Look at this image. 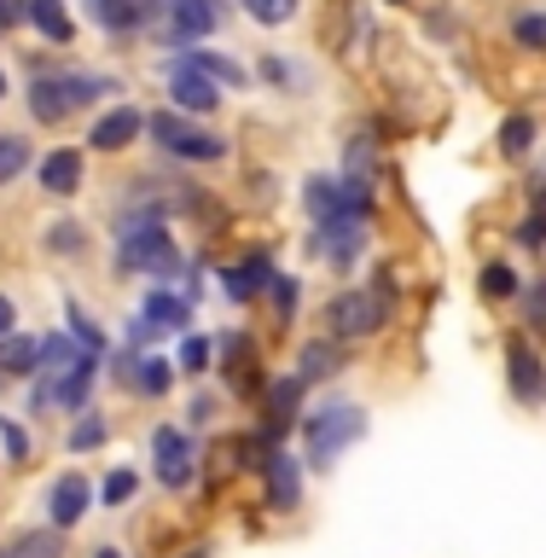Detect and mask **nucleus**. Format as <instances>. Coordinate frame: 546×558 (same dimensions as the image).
Returning a JSON list of instances; mask_svg holds the SVG:
<instances>
[{
  "instance_id": "1",
  "label": "nucleus",
  "mask_w": 546,
  "mask_h": 558,
  "mask_svg": "<svg viewBox=\"0 0 546 558\" xmlns=\"http://www.w3.org/2000/svg\"><path fill=\"white\" fill-rule=\"evenodd\" d=\"M117 268L139 274V279H157V286H163L169 274H181V244L169 233V216L134 204V216L117 221Z\"/></svg>"
},
{
  "instance_id": "2",
  "label": "nucleus",
  "mask_w": 546,
  "mask_h": 558,
  "mask_svg": "<svg viewBox=\"0 0 546 558\" xmlns=\"http://www.w3.org/2000/svg\"><path fill=\"white\" fill-rule=\"evenodd\" d=\"M296 425H303V465L308 471H331L366 436V408L361 401L331 396V401H320V408H308Z\"/></svg>"
},
{
  "instance_id": "3",
  "label": "nucleus",
  "mask_w": 546,
  "mask_h": 558,
  "mask_svg": "<svg viewBox=\"0 0 546 558\" xmlns=\"http://www.w3.org/2000/svg\"><path fill=\"white\" fill-rule=\"evenodd\" d=\"M111 76H99V70H35L29 76V117L41 122V129H59L64 117L87 111L94 99L111 94Z\"/></svg>"
},
{
  "instance_id": "4",
  "label": "nucleus",
  "mask_w": 546,
  "mask_h": 558,
  "mask_svg": "<svg viewBox=\"0 0 546 558\" xmlns=\"http://www.w3.org/2000/svg\"><path fill=\"white\" fill-rule=\"evenodd\" d=\"M390 296H396L390 279H378V286H349V291H338V296L326 303V331H331L338 343H366V338H378L384 320H390Z\"/></svg>"
},
{
  "instance_id": "5",
  "label": "nucleus",
  "mask_w": 546,
  "mask_h": 558,
  "mask_svg": "<svg viewBox=\"0 0 546 558\" xmlns=\"http://www.w3.org/2000/svg\"><path fill=\"white\" fill-rule=\"evenodd\" d=\"M146 134H151L169 157H181V163H221V157H227V140L209 134V129H198L186 111H157V117H146Z\"/></svg>"
},
{
  "instance_id": "6",
  "label": "nucleus",
  "mask_w": 546,
  "mask_h": 558,
  "mask_svg": "<svg viewBox=\"0 0 546 558\" xmlns=\"http://www.w3.org/2000/svg\"><path fill=\"white\" fill-rule=\"evenodd\" d=\"M151 465H157V483L163 488H192L198 477V442H192V425H157L151 430Z\"/></svg>"
},
{
  "instance_id": "7",
  "label": "nucleus",
  "mask_w": 546,
  "mask_h": 558,
  "mask_svg": "<svg viewBox=\"0 0 546 558\" xmlns=\"http://www.w3.org/2000/svg\"><path fill=\"white\" fill-rule=\"evenodd\" d=\"M506 390L518 408H546V355L530 343V331L506 338Z\"/></svg>"
},
{
  "instance_id": "8",
  "label": "nucleus",
  "mask_w": 546,
  "mask_h": 558,
  "mask_svg": "<svg viewBox=\"0 0 546 558\" xmlns=\"http://www.w3.org/2000/svg\"><path fill=\"white\" fill-rule=\"evenodd\" d=\"M308 251L320 256L326 268L349 274V268L361 262V251H366V216H326V221H314Z\"/></svg>"
},
{
  "instance_id": "9",
  "label": "nucleus",
  "mask_w": 546,
  "mask_h": 558,
  "mask_svg": "<svg viewBox=\"0 0 546 558\" xmlns=\"http://www.w3.org/2000/svg\"><path fill=\"white\" fill-rule=\"evenodd\" d=\"M303 401H308V378L303 373H279L268 390H262V442L279 448V436L303 418Z\"/></svg>"
},
{
  "instance_id": "10",
  "label": "nucleus",
  "mask_w": 546,
  "mask_h": 558,
  "mask_svg": "<svg viewBox=\"0 0 546 558\" xmlns=\"http://www.w3.org/2000/svg\"><path fill=\"white\" fill-rule=\"evenodd\" d=\"M303 204H308L314 221H326V216H373V198L355 192L343 174H308V181H303Z\"/></svg>"
},
{
  "instance_id": "11",
  "label": "nucleus",
  "mask_w": 546,
  "mask_h": 558,
  "mask_svg": "<svg viewBox=\"0 0 546 558\" xmlns=\"http://www.w3.org/2000/svg\"><path fill=\"white\" fill-rule=\"evenodd\" d=\"M262 483H268V512L274 518L303 512V460H296V453L268 448V460H262Z\"/></svg>"
},
{
  "instance_id": "12",
  "label": "nucleus",
  "mask_w": 546,
  "mask_h": 558,
  "mask_svg": "<svg viewBox=\"0 0 546 558\" xmlns=\"http://www.w3.org/2000/svg\"><path fill=\"white\" fill-rule=\"evenodd\" d=\"M94 500H99V488L87 483V471H64V477H52V488H47V523L52 530H76Z\"/></svg>"
},
{
  "instance_id": "13",
  "label": "nucleus",
  "mask_w": 546,
  "mask_h": 558,
  "mask_svg": "<svg viewBox=\"0 0 546 558\" xmlns=\"http://www.w3.org/2000/svg\"><path fill=\"white\" fill-rule=\"evenodd\" d=\"M139 134H146V111H139V105H111L105 117L87 122V146L105 151V157H111V151H129Z\"/></svg>"
},
{
  "instance_id": "14",
  "label": "nucleus",
  "mask_w": 546,
  "mask_h": 558,
  "mask_svg": "<svg viewBox=\"0 0 546 558\" xmlns=\"http://www.w3.org/2000/svg\"><path fill=\"white\" fill-rule=\"evenodd\" d=\"M163 17H169V47H192L221 29V0H169Z\"/></svg>"
},
{
  "instance_id": "15",
  "label": "nucleus",
  "mask_w": 546,
  "mask_h": 558,
  "mask_svg": "<svg viewBox=\"0 0 546 558\" xmlns=\"http://www.w3.org/2000/svg\"><path fill=\"white\" fill-rule=\"evenodd\" d=\"M216 279H221V296H227V303H256V296L268 291V279H274V256H268V251H251V256L227 262Z\"/></svg>"
},
{
  "instance_id": "16",
  "label": "nucleus",
  "mask_w": 546,
  "mask_h": 558,
  "mask_svg": "<svg viewBox=\"0 0 546 558\" xmlns=\"http://www.w3.org/2000/svg\"><path fill=\"white\" fill-rule=\"evenodd\" d=\"M35 181H41L47 198H76L82 181H87V157L76 146H52L41 163H35Z\"/></svg>"
},
{
  "instance_id": "17",
  "label": "nucleus",
  "mask_w": 546,
  "mask_h": 558,
  "mask_svg": "<svg viewBox=\"0 0 546 558\" xmlns=\"http://www.w3.org/2000/svg\"><path fill=\"white\" fill-rule=\"evenodd\" d=\"M169 0H87V17L105 29V35H134L146 29L151 17H163Z\"/></svg>"
},
{
  "instance_id": "18",
  "label": "nucleus",
  "mask_w": 546,
  "mask_h": 558,
  "mask_svg": "<svg viewBox=\"0 0 546 558\" xmlns=\"http://www.w3.org/2000/svg\"><path fill=\"white\" fill-rule=\"evenodd\" d=\"M227 87L221 82H209L204 70H192V64H174L169 70V99H174V111H186V117H209L221 105Z\"/></svg>"
},
{
  "instance_id": "19",
  "label": "nucleus",
  "mask_w": 546,
  "mask_h": 558,
  "mask_svg": "<svg viewBox=\"0 0 546 558\" xmlns=\"http://www.w3.org/2000/svg\"><path fill=\"white\" fill-rule=\"evenodd\" d=\"M216 355L227 366V384H233V396H256L262 390V361H256V343L244 338V331H227L216 343Z\"/></svg>"
},
{
  "instance_id": "20",
  "label": "nucleus",
  "mask_w": 546,
  "mask_h": 558,
  "mask_svg": "<svg viewBox=\"0 0 546 558\" xmlns=\"http://www.w3.org/2000/svg\"><path fill=\"white\" fill-rule=\"evenodd\" d=\"M99 366H105V355H87V349H82V355L70 361V373L52 384V401H59L64 413H82L87 396H94V384H99Z\"/></svg>"
},
{
  "instance_id": "21",
  "label": "nucleus",
  "mask_w": 546,
  "mask_h": 558,
  "mask_svg": "<svg viewBox=\"0 0 546 558\" xmlns=\"http://www.w3.org/2000/svg\"><path fill=\"white\" fill-rule=\"evenodd\" d=\"M41 366V338L35 331H7L0 338V384H24Z\"/></svg>"
},
{
  "instance_id": "22",
  "label": "nucleus",
  "mask_w": 546,
  "mask_h": 558,
  "mask_svg": "<svg viewBox=\"0 0 546 558\" xmlns=\"http://www.w3.org/2000/svg\"><path fill=\"white\" fill-rule=\"evenodd\" d=\"M139 314H146V320L169 338V331H186V326H192V296L169 291V286H151L146 303H139Z\"/></svg>"
},
{
  "instance_id": "23",
  "label": "nucleus",
  "mask_w": 546,
  "mask_h": 558,
  "mask_svg": "<svg viewBox=\"0 0 546 558\" xmlns=\"http://www.w3.org/2000/svg\"><path fill=\"white\" fill-rule=\"evenodd\" d=\"M349 366V343H338L326 331V338H314V343H303V355H296V373H303L308 384H320V378H338Z\"/></svg>"
},
{
  "instance_id": "24",
  "label": "nucleus",
  "mask_w": 546,
  "mask_h": 558,
  "mask_svg": "<svg viewBox=\"0 0 546 558\" xmlns=\"http://www.w3.org/2000/svg\"><path fill=\"white\" fill-rule=\"evenodd\" d=\"M24 17L47 35L52 47H70V41H76V24H70L64 0H24Z\"/></svg>"
},
{
  "instance_id": "25",
  "label": "nucleus",
  "mask_w": 546,
  "mask_h": 558,
  "mask_svg": "<svg viewBox=\"0 0 546 558\" xmlns=\"http://www.w3.org/2000/svg\"><path fill=\"white\" fill-rule=\"evenodd\" d=\"M535 140H541V122L530 111H518V117L500 122V157H506V163H523V157L535 151Z\"/></svg>"
},
{
  "instance_id": "26",
  "label": "nucleus",
  "mask_w": 546,
  "mask_h": 558,
  "mask_svg": "<svg viewBox=\"0 0 546 558\" xmlns=\"http://www.w3.org/2000/svg\"><path fill=\"white\" fill-rule=\"evenodd\" d=\"M76 355H82V343L70 338V331H47L41 338V366H35V373H41V384H59Z\"/></svg>"
},
{
  "instance_id": "27",
  "label": "nucleus",
  "mask_w": 546,
  "mask_h": 558,
  "mask_svg": "<svg viewBox=\"0 0 546 558\" xmlns=\"http://www.w3.org/2000/svg\"><path fill=\"white\" fill-rule=\"evenodd\" d=\"M174 378H181V366H174V361H163V355H139V366H134V396L157 401V396L174 390Z\"/></svg>"
},
{
  "instance_id": "28",
  "label": "nucleus",
  "mask_w": 546,
  "mask_h": 558,
  "mask_svg": "<svg viewBox=\"0 0 546 558\" xmlns=\"http://www.w3.org/2000/svg\"><path fill=\"white\" fill-rule=\"evenodd\" d=\"M105 442H111V418H105L99 408H82L76 425H70V436H64V448H70V453H94V448H105Z\"/></svg>"
},
{
  "instance_id": "29",
  "label": "nucleus",
  "mask_w": 546,
  "mask_h": 558,
  "mask_svg": "<svg viewBox=\"0 0 546 558\" xmlns=\"http://www.w3.org/2000/svg\"><path fill=\"white\" fill-rule=\"evenodd\" d=\"M477 291L488 296V303H512V296H523V274L512 268V262H483Z\"/></svg>"
},
{
  "instance_id": "30",
  "label": "nucleus",
  "mask_w": 546,
  "mask_h": 558,
  "mask_svg": "<svg viewBox=\"0 0 546 558\" xmlns=\"http://www.w3.org/2000/svg\"><path fill=\"white\" fill-rule=\"evenodd\" d=\"M7 558H64V530H52V523L47 530H24L7 547Z\"/></svg>"
},
{
  "instance_id": "31",
  "label": "nucleus",
  "mask_w": 546,
  "mask_h": 558,
  "mask_svg": "<svg viewBox=\"0 0 546 558\" xmlns=\"http://www.w3.org/2000/svg\"><path fill=\"white\" fill-rule=\"evenodd\" d=\"M181 64L204 70V76H209V82H221V87H244V82H251L233 59H221V52H181Z\"/></svg>"
},
{
  "instance_id": "32",
  "label": "nucleus",
  "mask_w": 546,
  "mask_h": 558,
  "mask_svg": "<svg viewBox=\"0 0 546 558\" xmlns=\"http://www.w3.org/2000/svg\"><path fill=\"white\" fill-rule=\"evenodd\" d=\"M24 169H35V151L24 134H0V186H12Z\"/></svg>"
},
{
  "instance_id": "33",
  "label": "nucleus",
  "mask_w": 546,
  "mask_h": 558,
  "mask_svg": "<svg viewBox=\"0 0 546 558\" xmlns=\"http://www.w3.org/2000/svg\"><path fill=\"white\" fill-rule=\"evenodd\" d=\"M41 244L52 256H87V227L82 221H52L41 233Z\"/></svg>"
},
{
  "instance_id": "34",
  "label": "nucleus",
  "mask_w": 546,
  "mask_h": 558,
  "mask_svg": "<svg viewBox=\"0 0 546 558\" xmlns=\"http://www.w3.org/2000/svg\"><path fill=\"white\" fill-rule=\"evenodd\" d=\"M209 361H216V343L209 338H198V331H181V378H204L209 373Z\"/></svg>"
},
{
  "instance_id": "35",
  "label": "nucleus",
  "mask_w": 546,
  "mask_h": 558,
  "mask_svg": "<svg viewBox=\"0 0 546 558\" xmlns=\"http://www.w3.org/2000/svg\"><path fill=\"white\" fill-rule=\"evenodd\" d=\"M134 495H139V471L134 465H117L111 477L99 483V506H111V512H117V506H129Z\"/></svg>"
},
{
  "instance_id": "36",
  "label": "nucleus",
  "mask_w": 546,
  "mask_h": 558,
  "mask_svg": "<svg viewBox=\"0 0 546 558\" xmlns=\"http://www.w3.org/2000/svg\"><path fill=\"white\" fill-rule=\"evenodd\" d=\"M518 244L523 251H541L546 244V181H535V204H530V216L518 221Z\"/></svg>"
},
{
  "instance_id": "37",
  "label": "nucleus",
  "mask_w": 546,
  "mask_h": 558,
  "mask_svg": "<svg viewBox=\"0 0 546 558\" xmlns=\"http://www.w3.org/2000/svg\"><path fill=\"white\" fill-rule=\"evenodd\" d=\"M262 296H268V303L279 308V320H291V314H296V296H303V279L274 268V279H268V291H262Z\"/></svg>"
},
{
  "instance_id": "38",
  "label": "nucleus",
  "mask_w": 546,
  "mask_h": 558,
  "mask_svg": "<svg viewBox=\"0 0 546 558\" xmlns=\"http://www.w3.org/2000/svg\"><path fill=\"white\" fill-rule=\"evenodd\" d=\"M523 331L546 338V279H530V286H523Z\"/></svg>"
},
{
  "instance_id": "39",
  "label": "nucleus",
  "mask_w": 546,
  "mask_h": 558,
  "mask_svg": "<svg viewBox=\"0 0 546 558\" xmlns=\"http://www.w3.org/2000/svg\"><path fill=\"white\" fill-rule=\"evenodd\" d=\"M64 314H70V338H76L87 355H105V331L82 314V303H64Z\"/></svg>"
},
{
  "instance_id": "40",
  "label": "nucleus",
  "mask_w": 546,
  "mask_h": 558,
  "mask_svg": "<svg viewBox=\"0 0 546 558\" xmlns=\"http://www.w3.org/2000/svg\"><path fill=\"white\" fill-rule=\"evenodd\" d=\"M244 12L256 17V24H268V29H279V24H291L296 17V0H239Z\"/></svg>"
},
{
  "instance_id": "41",
  "label": "nucleus",
  "mask_w": 546,
  "mask_h": 558,
  "mask_svg": "<svg viewBox=\"0 0 546 558\" xmlns=\"http://www.w3.org/2000/svg\"><path fill=\"white\" fill-rule=\"evenodd\" d=\"M512 41L530 47V52H546V12H523L512 24Z\"/></svg>"
},
{
  "instance_id": "42",
  "label": "nucleus",
  "mask_w": 546,
  "mask_h": 558,
  "mask_svg": "<svg viewBox=\"0 0 546 558\" xmlns=\"http://www.w3.org/2000/svg\"><path fill=\"white\" fill-rule=\"evenodd\" d=\"M0 442H7V460H12V465H24V460H29V436L17 430L12 418H0Z\"/></svg>"
},
{
  "instance_id": "43",
  "label": "nucleus",
  "mask_w": 546,
  "mask_h": 558,
  "mask_svg": "<svg viewBox=\"0 0 546 558\" xmlns=\"http://www.w3.org/2000/svg\"><path fill=\"white\" fill-rule=\"evenodd\" d=\"M216 408H221L216 396H198V401H192V413H186V425L192 430H209V425H216Z\"/></svg>"
},
{
  "instance_id": "44",
  "label": "nucleus",
  "mask_w": 546,
  "mask_h": 558,
  "mask_svg": "<svg viewBox=\"0 0 546 558\" xmlns=\"http://www.w3.org/2000/svg\"><path fill=\"white\" fill-rule=\"evenodd\" d=\"M157 338H163V331H157L146 314H134V320H129V349H151Z\"/></svg>"
},
{
  "instance_id": "45",
  "label": "nucleus",
  "mask_w": 546,
  "mask_h": 558,
  "mask_svg": "<svg viewBox=\"0 0 546 558\" xmlns=\"http://www.w3.org/2000/svg\"><path fill=\"white\" fill-rule=\"evenodd\" d=\"M24 24V0H0V35Z\"/></svg>"
},
{
  "instance_id": "46",
  "label": "nucleus",
  "mask_w": 546,
  "mask_h": 558,
  "mask_svg": "<svg viewBox=\"0 0 546 558\" xmlns=\"http://www.w3.org/2000/svg\"><path fill=\"white\" fill-rule=\"evenodd\" d=\"M7 331H17V303L0 291V338H7Z\"/></svg>"
},
{
  "instance_id": "47",
  "label": "nucleus",
  "mask_w": 546,
  "mask_h": 558,
  "mask_svg": "<svg viewBox=\"0 0 546 558\" xmlns=\"http://www.w3.org/2000/svg\"><path fill=\"white\" fill-rule=\"evenodd\" d=\"M181 558H216V547H209V541H204V547H186Z\"/></svg>"
},
{
  "instance_id": "48",
  "label": "nucleus",
  "mask_w": 546,
  "mask_h": 558,
  "mask_svg": "<svg viewBox=\"0 0 546 558\" xmlns=\"http://www.w3.org/2000/svg\"><path fill=\"white\" fill-rule=\"evenodd\" d=\"M94 558H122V553H117V547H99V553H94Z\"/></svg>"
},
{
  "instance_id": "49",
  "label": "nucleus",
  "mask_w": 546,
  "mask_h": 558,
  "mask_svg": "<svg viewBox=\"0 0 546 558\" xmlns=\"http://www.w3.org/2000/svg\"><path fill=\"white\" fill-rule=\"evenodd\" d=\"M0 99H7V70H0Z\"/></svg>"
},
{
  "instance_id": "50",
  "label": "nucleus",
  "mask_w": 546,
  "mask_h": 558,
  "mask_svg": "<svg viewBox=\"0 0 546 558\" xmlns=\"http://www.w3.org/2000/svg\"><path fill=\"white\" fill-rule=\"evenodd\" d=\"M396 7H408V0H396Z\"/></svg>"
},
{
  "instance_id": "51",
  "label": "nucleus",
  "mask_w": 546,
  "mask_h": 558,
  "mask_svg": "<svg viewBox=\"0 0 546 558\" xmlns=\"http://www.w3.org/2000/svg\"><path fill=\"white\" fill-rule=\"evenodd\" d=\"M0 558H7V553H0Z\"/></svg>"
}]
</instances>
